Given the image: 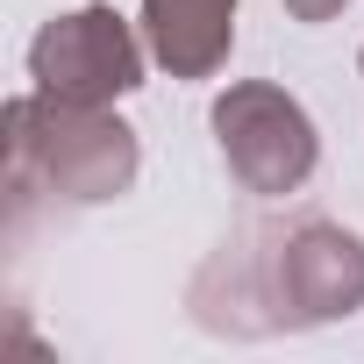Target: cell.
<instances>
[{"label":"cell","instance_id":"cell-4","mask_svg":"<svg viewBox=\"0 0 364 364\" xmlns=\"http://www.w3.org/2000/svg\"><path fill=\"white\" fill-rule=\"evenodd\" d=\"M29 79L36 93L50 100H72V107H107L122 100L129 86H143V50L129 36V22L114 8H79V15H58L36 29L29 43Z\"/></svg>","mask_w":364,"mask_h":364},{"label":"cell","instance_id":"cell-5","mask_svg":"<svg viewBox=\"0 0 364 364\" xmlns=\"http://www.w3.org/2000/svg\"><path fill=\"white\" fill-rule=\"evenodd\" d=\"M143 43L171 79H208L236 43V0H143Z\"/></svg>","mask_w":364,"mask_h":364},{"label":"cell","instance_id":"cell-6","mask_svg":"<svg viewBox=\"0 0 364 364\" xmlns=\"http://www.w3.org/2000/svg\"><path fill=\"white\" fill-rule=\"evenodd\" d=\"M286 15L293 22H328V15H343V0H286Z\"/></svg>","mask_w":364,"mask_h":364},{"label":"cell","instance_id":"cell-2","mask_svg":"<svg viewBox=\"0 0 364 364\" xmlns=\"http://www.w3.org/2000/svg\"><path fill=\"white\" fill-rule=\"evenodd\" d=\"M136 178V136L107 107H72L50 93H29L8 107V193L29 208V193L50 200H114Z\"/></svg>","mask_w":364,"mask_h":364},{"label":"cell","instance_id":"cell-1","mask_svg":"<svg viewBox=\"0 0 364 364\" xmlns=\"http://www.w3.org/2000/svg\"><path fill=\"white\" fill-rule=\"evenodd\" d=\"M208 272L229 279V300H208L200 314L215 328H257L250 307H272V328L293 321H336L364 307V243L336 222H300L286 236H243Z\"/></svg>","mask_w":364,"mask_h":364},{"label":"cell","instance_id":"cell-3","mask_svg":"<svg viewBox=\"0 0 364 364\" xmlns=\"http://www.w3.org/2000/svg\"><path fill=\"white\" fill-rule=\"evenodd\" d=\"M215 136H222L229 171L250 193H293L321 157L307 107L286 86H264V79H243L215 100Z\"/></svg>","mask_w":364,"mask_h":364}]
</instances>
